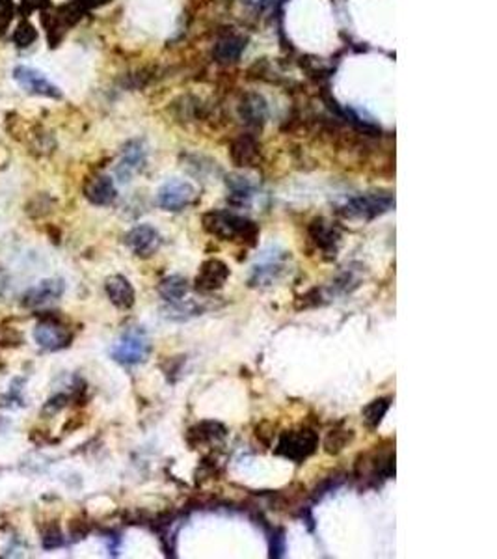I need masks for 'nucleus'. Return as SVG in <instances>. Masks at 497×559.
Wrapping results in <instances>:
<instances>
[{
	"instance_id": "obj_1",
	"label": "nucleus",
	"mask_w": 497,
	"mask_h": 559,
	"mask_svg": "<svg viewBox=\"0 0 497 559\" xmlns=\"http://www.w3.org/2000/svg\"><path fill=\"white\" fill-rule=\"evenodd\" d=\"M202 222L203 229L220 240L253 246L259 239L257 224L233 211H209L203 215Z\"/></svg>"
},
{
	"instance_id": "obj_2",
	"label": "nucleus",
	"mask_w": 497,
	"mask_h": 559,
	"mask_svg": "<svg viewBox=\"0 0 497 559\" xmlns=\"http://www.w3.org/2000/svg\"><path fill=\"white\" fill-rule=\"evenodd\" d=\"M395 207V198L389 192H365L360 196L349 198L339 205L338 213L347 220H375Z\"/></svg>"
},
{
	"instance_id": "obj_3",
	"label": "nucleus",
	"mask_w": 497,
	"mask_h": 559,
	"mask_svg": "<svg viewBox=\"0 0 497 559\" xmlns=\"http://www.w3.org/2000/svg\"><path fill=\"white\" fill-rule=\"evenodd\" d=\"M149 352H151V341L142 328L125 330L110 350L112 358L123 366H136V363L146 362Z\"/></svg>"
},
{
	"instance_id": "obj_4",
	"label": "nucleus",
	"mask_w": 497,
	"mask_h": 559,
	"mask_svg": "<svg viewBox=\"0 0 497 559\" xmlns=\"http://www.w3.org/2000/svg\"><path fill=\"white\" fill-rule=\"evenodd\" d=\"M319 448V437L311 429L287 430L280 437V442L276 446V453L289 459V461L302 464L309 459Z\"/></svg>"
},
{
	"instance_id": "obj_5",
	"label": "nucleus",
	"mask_w": 497,
	"mask_h": 559,
	"mask_svg": "<svg viewBox=\"0 0 497 559\" xmlns=\"http://www.w3.org/2000/svg\"><path fill=\"white\" fill-rule=\"evenodd\" d=\"M194 198H196V189L183 179H170L157 192V203L160 209L172 211V213L188 207L194 202Z\"/></svg>"
},
{
	"instance_id": "obj_6",
	"label": "nucleus",
	"mask_w": 497,
	"mask_h": 559,
	"mask_svg": "<svg viewBox=\"0 0 497 559\" xmlns=\"http://www.w3.org/2000/svg\"><path fill=\"white\" fill-rule=\"evenodd\" d=\"M307 231L313 245L319 248L326 259H333L338 256L339 245H341V229L333 222L326 218H315L307 227Z\"/></svg>"
},
{
	"instance_id": "obj_7",
	"label": "nucleus",
	"mask_w": 497,
	"mask_h": 559,
	"mask_svg": "<svg viewBox=\"0 0 497 559\" xmlns=\"http://www.w3.org/2000/svg\"><path fill=\"white\" fill-rule=\"evenodd\" d=\"M34 339L36 343L45 350H60L68 347L73 339V334L68 326L61 325L60 321L56 319H45L37 323L34 328Z\"/></svg>"
},
{
	"instance_id": "obj_8",
	"label": "nucleus",
	"mask_w": 497,
	"mask_h": 559,
	"mask_svg": "<svg viewBox=\"0 0 497 559\" xmlns=\"http://www.w3.org/2000/svg\"><path fill=\"white\" fill-rule=\"evenodd\" d=\"M125 245L138 258H151L162 245V235L159 229L149 224H140L125 235Z\"/></svg>"
},
{
	"instance_id": "obj_9",
	"label": "nucleus",
	"mask_w": 497,
	"mask_h": 559,
	"mask_svg": "<svg viewBox=\"0 0 497 559\" xmlns=\"http://www.w3.org/2000/svg\"><path fill=\"white\" fill-rule=\"evenodd\" d=\"M229 274H231V271L222 259L211 258L202 263L194 283H196L197 291H202V293H215L226 285Z\"/></svg>"
},
{
	"instance_id": "obj_10",
	"label": "nucleus",
	"mask_w": 497,
	"mask_h": 559,
	"mask_svg": "<svg viewBox=\"0 0 497 559\" xmlns=\"http://www.w3.org/2000/svg\"><path fill=\"white\" fill-rule=\"evenodd\" d=\"M66 291V283L60 278H49V280H41L30 287L23 296V306L25 307H39L47 306L50 302L58 301Z\"/></svg>"
},
{
	"instance_id": "obj_11",
	"label": "nucleus",
	"mask_w": 497,
	"mask_h": 559,
	"mask_svg": "<svg viewBox=\"0 0 497 559\" xmlns=\"http://www.w3.org/2000/svg\"><path fill=\"white\" fill-rule=\"evenodd\" d=\"M146 162V149L140 140L129 142L125 148H123L121 159L119 164L116 167V176L121 183H129L135 173H138L144 168Z\"/></svg>"
},
{
	"instance_id": "obj_12",
	"label": "nucleus",
	"mask_w": 497,
	"mask_h": 559,
	"mask_svg": "<svg viewBox=\"0 0 497 559\" xmlns=\"http://www.w3.org/2000/svg\"><path fill=\"white\" fill-rule=\"evenodd\" d=\"M13 79L17 80L21 86L28 90L32 93H37V95H45V97H55L58 99L61 95L60 90L45 79V75H41L39 71L32 68H25V66H19L15 71H13Z\"/></svg>"
},
{
	"instance_id": "obj_13",
	"label": "nucleus",
	"mask_w": 497,
	"mask_h": 559,
	"mask_svg": "<svg viewBox=\"0 0 497 559\" xmlns=\"http://www.w3.org/2000/svg\"><path fill=\"white\" fill-rule=\"evenodd\" d=\"M285 271V256H269L261 263L253 265L250 285L252 287H269L282 278Z\"/></svg>"
},
{
	"instance_id": "obj_14",
	"label": "nucleus",
	"mask_w": 497,
	"mask_h": 559,
	"mask_svg": "<svg viewBox=\"0 0 497 559\" xmlns=\"http://www.w3.org/2000/svg\"><path fill=\"white\" fill-rule=\"evenodd\" d=\"M105 291L110 302L119 310H130L135 306L136 301V293L133 283L127 280L121 274H114V276H108L105 282Z\"/></svg>"
},
{
	"instance_id": "obj_15",
	"label": "nucleus",
	"mask_w": 497,
	"mask_h": 559,
	"mask_svg": "<svg viewBox=\"0 0 497 559\" xmlns=\"http://www.w3.org/2000/svg\"><path fill=\"white\" fill-rule=\"evenodd\" d=\"M84 194L93 205H110L117 198L116 184L110 176H95L84 187Z\"/></svg>"
},
{
	"instance_id": "obj_16",
	"label": "nucleus",
	"mask_w": 497,
	"mask_h": 559,
	"mask_svg": "<svg viewBox=\"0 0 497 559\" xmlns=\"http://www.w3.org/2000/svg\"><path fill=\"white\" fill-rule=\"evenodd\" d=\"M227 189H229L227 202L233 207H250L252 205L255 191L248 179L240 178V176H231V178H227Z\"/></svg>"
},
{
	"instance_id": "obj_17",
	"label": "nucleus",
	"mask_w": 497,
	"mask_h": 559,
	"mask_svg": "<svg viewBox=\"0 0 497 559\" xmlns=\"http://www.w3.org/2000/svg\"><path fill=\"white\" fill-rule=\"evenodd\" d=\"M226 437V427L218 421H202L197 424L196 427H192L188 430V444L197 448V446H203V444H211V442H218L222 438Z\"/></svg>"
},
{
	"instance_id": "obj_18",
	"label": "nucleus",
	"mask_w": 497,
	"mask_h": 559,
	"mask_svg": "<svg viewBox=\"0 0 497 559\" xmlns=\"http://www.w3.org/2000/svg\"><path fill=\"white\" fill-rule=\"evenodd\" d=\"M188 280L181 274H172V276H166L162 282L159 283V295L170 304L184 301V296L188 295Z\"/></svg>"
},
{
	"instance_id": "obj_19",
	"label": "nucleus",
	"mask_w": 497,
	"mask_h": 559,
	"mask_svg": "<svg viewBox=\"0 0 497 559\" xmlns=\"http://www.w3.org/2000/svg\"><path fill=\"white\" fill-rule=\"evenodd\" d=\"M231 155L239 167H253L259 159L257 144L252 138H240L233 144Z\"/></svg>"
},
{
	"instance_id": "obj_20",
	"label": "nucleus",
	"mask_w": 497,
	"mask_h": 559,
	"mask_svg": "<svg viewBox=\"0 0 497 559\" xmlns=\"http://www.w3.org/2000/svg\"><path fill=\"white\" fill-rule=\"evenodd\" d=\"M389 406H391V399L389 397H378V399H373L371 403H367L362 410L365 425L371 427V429H376L382 424V419L387 414V410H389Z\"/></svg>"
},
{
	"instance_id": "obj_21",
	"label": "nucleus",
	"mask_w": 497,
	"mask_h": 559,
	"mask_svg": "<svg viewBox=\"0 0 497 559\" xmlns=\"http://www.w3.org/2000/svg\"><path fill=\"white\" fill-rule=\"evenodd\" d=\"M242 116L248 123L259 125L266 117V105L259 95H248L242 103Z\"/></svg>"
},
{
	"instance_id": "obj_22",
	"label": "nucleus",
	"mask_w": 497,
	"mask_h": 559,
	"mask_svg": "<svg viewBox=\"0 0 497 559\" xmlns=\"http://www.w3.org/2000/svg\"><path fill=\"white\" fill-rule=\"evenodd\" d=\"M240 49H242V41L237 39V37L229 36L224 37L220 44L216 45V55L222 61H229L240 55Z\"/></svg>"
},
{
	"instance_id": "obj_23",
	"label": "nucleus",
	"mask_w": 497,
	"mask_h": 559,
	"mask_svg": "<svg viewBox=\"0 0 497 559\" xmlns=\"http://www.w3.org/2000/svg\"><path fill=\"white\" fill-rule=\"evenodd\" d=\"M36 39H37L36 28H34L28 21H21L17 25V28H15V32H13V41H15V45L21 47V49H25V47H30Z\"/></svg>"
},
{
	"instance_id": "obj_24",
	"label": "nucleus",
	"mask_w": 497,
	"mask_h": 559,
	"mask_svg": "<svg viewBox=\"0 0 497 559\" xmlns=\"http://www.w3.org/2000/svg\"><path fill=\"white\" fill-rule=\"evenodd\" d=\"M354 438L352 430H331L324 442V449L328 453H339L344 446Z\"/></svg>"
},
{
	"instance_id": "obj_25",
	"label": "nucleus",
	"mask_w": 497,
	"mask_h": 559,
	"mask_svg": "<svg viewBox=\"0 0 497 559\" xmlns=\"http://www.w3.org/2000/svg\"><path fill=\"white\" fill-rule=\"evenodd\" d=\"M23 341V334L12 326H0V345H19Z\"/></svg>"
},
{
	"instance_id": "obj_26",
	"label": "nucleus",
	"mask_w": 497,
	"mask_h": 559,
	"mask_svg": "<svg viewBox=\"0 0 497 559\" xmlns=\"http://www.w3.org/2000/svg\"><path fill=\"white\" fill-rule=\"evenodd\" d=\"M64 544V539H61V531L58 528H49L45 531L43 535V548L45 550H55V548H60Z\"/></svg>"
},
{
	"instance_id": "obj_27",
	"label": "nucleus",
	"mask_w": 497,
	"mask_h": 559,
	"mask_svg": "<svg viewBox=\"0 0 497 559\" xmlns=\"http://www.w3.org/2000/svg\"><path fill=\"white\" fill-rule=\"evenodd\" d=\"M283 552H285V533L280 529V531H274L271 537V556L282 558Z\"/></svg>"
},
{
	"instance_id": "obj_28",
	"label": "nucleus",
	"mask_w": 497,
	"mask_h": 559,
	"mask_svg": "<svg viewBox=\"0 0 497 559\" xmlns=\"http://www.w3.org/2000/svg\"><path fill=\"white\" fill-rule=\"evenodd\" d=\"M12 21V4L8 0H0V32L4 30Z\"/></svg>"
},
{
	"instance_id": "obj_29",
	"label": "nucleus",
	"mask_w": 497,
	"mask_h": 559,
	"mask_svg": "<svg viewBox=\"0 0 497 559\" xmlns=\"http://www.w3.org/2000/svg\"><path fill=\"white\" fill-rule=\"evenodd\" d=\"M6 287H8V278H6V274H4V271L0 269V295L6 291Z\"/></svg>"
}]
</instances>
